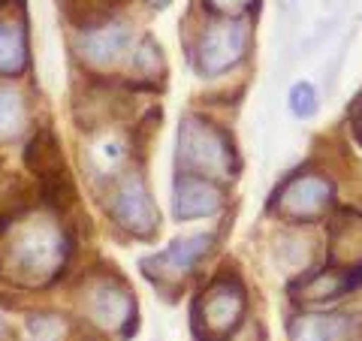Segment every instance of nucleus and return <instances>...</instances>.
Segmentation results:
<instances>
[{"label":"nucleus","instance_id":"nucleus-10","mask_svg":"<svg viewBox=\"0 0 362 341\" xmlns=\"http://www.w3.org/2000/svg\"><path fill=\"white\" fill-rule=\"evenodd\" d=\"M332 266L362 275V218L341 214L332 224Z\"/></svg>","mask_w":362,"mask_h":341},{"label":"nucleus","instance_id":"nucleus-16","mask_svg":"<svg viewBox=\"0 0 362 341\" xmlns=\"http://www.w3.org/2000/svg\"><path fill=\"white\" fill-rule=\"evenodd\" d=\"M290 112L296 118H311L317 112V94L311 82H296L290 88Z\"/></svg>","mask_w":362,"mask_h":341},{"label":"nucleus","instance_id":"nucleus-15","mask_svg":"<svg viewBox=\"0 0 362 341\" xmlns=\"http://www.w3.org/2000/svg\"><path fill=\"white\" fill-rule=\"evenodd\" d=\"M21 127H25V103L13 91H0V142L18 136Z\"/></svg>","mask_w":362,"mask_h":341},{"label":"nucleus","instance_id":"nucleus-1","mask_svg":"<svg viewBox=\"0 0 362 341\" xmlns=\"http://www.w3.org/2000/svg\"><path fill=\"white\" fill-rule=\"evenodd\" d=\"M178 163L185 169H194L190 175H226L233 169V149L221 130L211 124L187 118L178 130Z\"/></svg>","mask_w":362,"mask_h":341},{"label":"nucleus","instance_id":"nucleus-11","mask_svg":"<svg viewBox=\"0 0 362 341\" xmlns=\"http://www.w3.org/2000/svg\"><path fill=\"white\" fill-rule=\"evenodd\" d=\"M359 278H362L359 272H347V269H338V266H323V269L311 272L308 278H302V284L296 287L299 290L296 296L299 299H311V302L335 299V296H341L347 287H354Z\"/></svg>","mask_w":362,"mask_h":341},{"label":"nucleus","instance_id":"nucleus-9","mask_svg":"<svg viewBox=\"0 0 362 341\" xmlns=\"http://www.w3.org/2000/svg\"><path fill=\"white\" fill-rule=\"evenodd\" d=\"M211 245V236H194V238H185V242H175L173 248H166L163 254H157L151 260H145V269L157 272L160 278H178V275H187L190 266L209 251Z\"/></svg>","mask_w":362,"mask_h":341},{"label":"nucleus","instance_id":"nucleus-12","mask_svg":"<svg viewBox=\"0 0 362 341\" xmlns=\"http://www.w3.org/2000/svg\"><path fill=\"white\" fill-rule=\"evenodd\" d=\"M90 314H94V320L106 329H121L124 323L130 320L133 314V302L124 290L118 287H100L94 293V299H90Z\"/></svg>","mask_w":362,"mask_h":341},{"label":"nucleus","instance_id":"nucleus-20","mask_svg":"<svg viewBox=\"0 0 362 341\" xmlns=\"http://www.w3.org/2000/svg\"><path fill=\"white\" fill-rule=\"evenodd\" d=\"M151 4H154V6H163V4H166V0H151Z\"/></svg>","mask_w":362,"mask_h":341},{"label":"nucleus","instance_id":"nucleus-13","mask_svg":"<svg viewBox=\"0 0 362 341\" xmlns=\"http://www.w3.org/2000/svg\"><path fill=\"white\" fill-rule=\"evenodd\" d=\"M82 49L94 64H115L130 49V33L118 25H106L100 30H90L82 42Z\"/></svg>","mask_w":362,"mask_h":341},{"label":"nucleus","instance_id":"nucleus-2","mask_svg":"<svg viewBox=\"0 0 362 341\" xmlns=\"http://www.w3.org/2000/svg\"><path fill=\"white\" fill-rule=\"evenodd\" d=\"M64 254L66 248L61 230H54L52 224H30L13 238L9 260H13L16 275L30 281H45L58 272V266L64 263Z\"/></svg>","mask_w":362,"mask_h":341},{"label":"nucleus","instance_id":"nucleus-17","mask_svg":"<svg viewBox=\"0 0 362 341\" xmlns=\"http://www.w3.org/2000/svg\"><path fill=\"white\" fill-rule=\"evenodd\" d=\"M30 333H33V338H37V341H58L61 338V326L54 320H49V317H42V320L30 323Z\"/></svg>","mask_w":362,"mask_h":341},{"label":"nucleus","instance_id":"nucleus-3","mask_svg":"<svg viewBox=\"0 0 362 341\" xmlns=\"http://www.w3.org/2000/svg\"><path fill=\"white\" fill-rule=\"evenodd\" d=\"M245 314V293L235 281H218L197 305V329L206 341H226Z\"/></svg>","mask_w":362,"mask_h":341},{"label":"nucleus","instance_id":"nucleus-8","mask_svg":"<svg viewBox=\"0 0 362 341\" xmlns=\"http://www.w3.org/2000/svg\"><path fill=\"white\" fill-rule=\"evenodd\" d=\"M293 341H362V323L350 314H302L290 323Z\"/></svg>","mask_w":362,"mask_h":341},{"label":"nucleus","instance_id":"nucleus-5","mask_svg":"<svg viewBox=\"0 0 362 341\" xmlns=\"http://www.w3.org/2000/svg\"><path fill=\"white\" fill-rule=\"evenodd\" d=\"M247 49L245 25H218L199 42V70L206 76H218L242 61Z\"/></svg>","mask_w":362,"mask_h":341},{"label":"nucleus","instance_id":"nucleus-7","mask_svg":"<svg viewBox=\"0 0 362 341\" xmlns=\"http://www.w3.org/2000/svg\"><path fill=\"white\" fill-rule=\"evenodd\" d=\"M223 206L221 187L214 185L211 178L202 175H178L175 181V200H173V212L178 221H190V218H206V214H214Z\"/></svg>","mask_w":362,"mask_h":341},{"label":"nucleus","instance_id":"nucleus-21","mask_svg":"<svg viewBox=\"0 0 362 341\" xmlns=\"http://www.w3.org/2000/svg\"><path fill=\"white\" fill-rule=\"evenodd\" d=\"M0 333H4V320H0Z\"/></svg>","mask_w":362,"mask_h":341},{"label":"nucleus","instance_id":"nucleus-18","mask_svg":"<svg viewBox=\"0 0 362 341\" xmlns=\"http://www.w3.org/2000/svg\"><path fill=\"white\" fill-rule=\"evenodd\" d=\"M209 6L218 13H239V9L251 6V0H209Z\"/></svg>","mask_w":362,"mask_h":341},{"label":"nucleus","instance_id":"nucleus-6","mask_svg":"<svg viewBox=\"0 0 362 341\" xmlns=\"http://www.w3.org/2000/svg\"><path fill=\"white\" fill-rule=\"evenodd\" d=\"M112 212H115V218L121 226H127L130 233L136 236H148L154 233L157 226V209L154 202L148 197V190H145V185L139 178H127L124 185L118 187L115 193V202H112Z\"/></svg>","mask_w":362,"mask_h":341},{"label":"nucleus","instance_id":"nucleus-14","mask_svg":"<svg viewBox=\"0 0 362 341\" xmlns=\"http://www.w3.org/2000/svg\"><path fill=\"white\" fill-rule=\"evenodd\" d=\"M28 64V45L25 33L16 25L0 21V76H16Z\"/></svg>","mask_w":362,"mask_h":341},{"label":"nucleus","instance_id":"nucleus-19","mask_svg":"<svg viewBox=\"0 0 362 341\" xmlns=\"http://www.w3.org/2000/svg\"><path fill=\"white\" fill-rule=\"evenodd\" d=\"M281 4H284V9H290V6H293V0H281Z\"/></svg>","mask_w":362,"mask_h":341},{"label":"nucleus","instance_id":"nucleus-4","mask_svg":"<svg viewBox=\"0 0 362 341\" xmlns=\"http://www.w3.org/2000/svg\"><path fill=\"white\" fill-rule=\"evenodd\" d=\"M332 202V185L320 175H299L281 187L275 209L290 221H317Z\"/></svg>","mask_w":362,"mask_h":341}]
</instances>
